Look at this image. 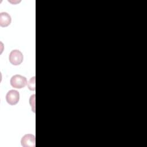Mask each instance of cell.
Instances as JSON below:
<instances>
[{
    "instance_id": "1",
    "label": "cell",
    "mask_w": 147,
    "mask_h": 147,
    "mask_svg": "<svg viewBox=\"0 0 147 147\" xmlns=\"http://www.w3.org/2000/svg\"><path fill=\"white\" fill-rule=\"evenodd\" d=\"M10 83L13 87L20 89L26 86L27 79L25 76L17 74L11 78Z\"/></svg>"
},
{
    "instance_id": "2",
    "label": "cell",
    "mask_w": 147,
    "mask_h": 147,
    "mask_svg": "<svg viewBox=\"0 0 147 147\" xmlns=\"http://www.w3.org/2000/svg\"><path fill=\"white\" fill-rule=\"evenodd\" d=\"M9 61L14 65L21 64L23 61L24 57L22 52L17 49L13 50L9 54Z\"/></svg>"
},
{
    "instance_id": "3",
    "label": "cell",
    "mask_w": 147,
    "mask_h": 147,
    "mask_svg": "<svg viewBox=\"0 0 147 147\" xmlns=\"http://www.w3.org/2000/svg\"><path fill=\"white\" fill-rule=\"evenodd\" d=\"M6 100L10 105H16L20 100L19 92L15 90H11L9 91L6 95Z\"/></svg>"
},
{
    "instance_id": "4",
    "label": "cell",
    "mask_w": 147,
    "mask_h": 147,
    "mask_svg": "<svg viewBox=\"0 0 147 147\" xmlns=\"http://www.w3.org/2000/svg\"><path fill=\"white\" fill-rule=\"evenodd\" d=\"M35 136L32 134L24 135L21 140V145L24 147H34L36 144Z\"/></svg>"
},
{
    "instance_id": "5",
    "label": "cell",
    "mask_w": 147,
    "mask_h": 147,
    "mask_svg": "<svg viewBox=\"0 0 147 147\" xmlns=\"http://www.w3.org/2000/svg\"><path fill=\"white\" fill-rule=\"evenodd\" d=\"M11 21L10 16L6 12H2L0 13V26L2 27H6L9 26Z\"/></svg>"
},
{
    "instance_id": "6",
    "label": "cell",
    "mask_w": 147,
    "mask_h": 147,
    "mask_svg": "<svg viewBox=\"0 0 147 147\" xmlns=\"http://www.w3.org/2000/svg\"><path fill=\"white\" fill-rule=\"evenodd\" d=\"M28 87L29 90L32 91L35 90V76L30 78L28 83Z\"/></svg>"
}]
</instances>
